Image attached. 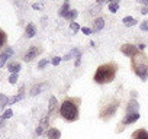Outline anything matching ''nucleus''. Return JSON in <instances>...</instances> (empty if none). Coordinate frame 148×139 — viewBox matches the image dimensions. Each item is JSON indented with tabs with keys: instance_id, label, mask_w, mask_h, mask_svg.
I'll use <instances>...</instances> for the list:
<instances>
[{
	"instance_id": "4",
	"label": "nucleus",
	"mask_w": 148,
	"mask_h": 139,
	"mask_svg": "<svg viewBox=\"0 0 148 139\" xmlns=\"http://www.w3.org/2000/svg\"><path fill=\"white\" fill-rule=\"evenodd\" d=\"M119 107V100L118 99H110L109 103H103L100 106V110H99V114H100V119L102 120H109L110 117H113V114L116 113Z\"/></svg>"
},
{
	"instance_id": "21",
	"label": "nucleus",
	"mask_w": 148,
	"mask_h": 139,
	"mask_svg": "<svg viewBox=\"0 0 148 139\" xmlns=\"http://www.w3.org/2000/svg\"><path fill=\"white\" fill-rule=\"evenodd\" d=\"M42 87H44V86H35V87L31 90V96H36V94L41 91V89H42Z\"/></svg>"
},
{
	"instance_id": "2",
	"label": "nucleus",
	"mask_w": 148,
	"mask_h": 139,
	"mask_svg": "<svg viewBox=\"0 0 148 139\" xmlns=\"http://www.w3.org/2000/svg\"><path fill=\"white\" fill-rule=\"evenodd\" d=\"M79 103L80 99L67 97L60 104V116L65 122H76L79 119Z\"/></svg>"
},
{
	"instance_id": "5",
	"label": "nucleus",
	"mask_w": 148,
	"mask_h": 139,
	"mask_svg": "<svg viewBox=\"0 0 148 139\" xmlns=\"http://www.w3.org/2000/svg\"><path fill=\"white\" fill-rule=\"evenodd\" d=\"M121 52L122 54H125L126 57H129V58H132L134 55H136L138 52H139V49L135 46V45H131V44H125V45H122L121 46Z\"/></svg>"
},
{
	"instance_id": "11",
	"label": "nucleus",
	"mask_w": 148,
	"mask_h": 139,
	"mask_svg": "<svg viewBox=\"0 0 148 139\" xmlns=\"http://www.w3.org/2000/svg\"><path fill=\"white\" fill-rule=\"evenodd\" d=\"M103 26H105V22H103V19H102V18H99V19H96V20H95L92 32H97V31H100Z\"/></svg>"
},
{
	"instance_id": "17",
	"label": "nucleus",
	"mask_w": 148,
	"mask_h": 139,
	"mask_svg": "<svg viewBox=\"0 0 148 139\" xmlns=\"http://www.w3.org/2000/svg\"><path fill=\"white\" fill-rule=\"evenodd\" d=\"M118 9H119V2H112V3H109V12L116 13Z\"/></svg>"
},
{
	"instance_id": "15",
	"label": "nucleus",
	"mask_w": 148,
	"mask_h": 139,
	"mask_svg": "<svg viewBox=\"0 0 148 139\" xmlns=\"http://www.w3.org/2000/svg\"><path fill=\"white\" fill-rule=\"evenodd\" d=\"M123 23H125V26H134L136 23V19L131 18V16H126V18H123Z\"/></svg>"
},
{
	"instance_id": "9",
	"label": "nucleus",
	"mask_w": 148,
	"mask_h": 139,
	"mask_svg": "<svg viewBox=\"0 0 148 139\" xmlns=\"http://www.w3.org/2000/svg\"><path fill=\"white\" fill-rule=\"evenodd\" d=\"M139 119V113H131V114H126L125 119L122 120V125H131V123H135L136 120Z\"/></svg>"
},
{
	"instance_id": "26",
	"label": "nucleus",
	"mask_w": 148,
	"mask_h": 139,
	"mask_svg": "<svg viewBox=\"0 0 148 139\" xmlns=\"http://www.w3.org/2000/svg\"><path fill=\"white\" fill-rule=\"evenodd\" d=\"M60 61H61V58H60V57L52 58V65H58V64H60Z\"/></svg>"
},
{
	"instance_id": "24",
	"label": "nucleus",
	"mask_w": 148,
	"mask_h": 139,
	"mask_svg": "<svg viewBox=\"0 0 148 139\" xmlns=\"http://www.w3.org/2000/svg\"><path fill=\"white\" fill-rule=\"evenodd\" d=\"M141 29H142V31H148V20H144V22L141 23Z\"/></svg>"
},
{
	"instance_id": "12",
	"label": "nucleus",
	"mask_w": 148,
	"mask_h": 139,
	"mask_svg": "<svg viewBox=\"0 0 148 139\" xmlns=\"http://www.w3.org/2000/svg\"><path fill=\"white\" fill-rule=\"evenodd\" d=\"M8 70H9L12 74H18V71L21 70V64H19V62H10V64L8 65Z\"/></svg>"
},
{
	"instance_id": "30",
	"label": "nucleus",
	"mask_w": 148,
	"mask_h": 139,
	"mask_svg": "<svg viewBox=\"0 0 148 139\" xmlns=\"http://www.w3.org/2000/svg\"><path fill=\"white\" fill-rule=\"evenodd\" d=\"M39 7H41V5H38V3L34 5V9H39Z\"/></svg>"
},
{
	"instance_id": "23",
	"label": "nucleus",
	"mask_w": 148,
	"mask_h": 139,
	"mask_svg": "<svg viewBox=\"0 0 148 139\" xmlns=\"http://www.w3.org/2000/svg\"><path fill=\"white\" fill-rule=\"evenodd\" d=\"M9 81H10L12 84H15V83L18 81V74H12V76L9 77Z\"/></svg>"
},
{
	"instance_id": "20",
	"label": "nucleus",
	"mask_w": 148,
	"mask_h": 139,
	"mask_svg": "<svg viewBox=\"0 0 148 139\" xmlns=\"http://www.w3.org/2000/svg\"><path fill=\"white\" fill-rule=\"evenodd\" d=\"M76 16H77V10L74 9V10H70V12L67 13L65 19H70V20H73V19H76Z\"/></svg>"
},
{
	"instance_id": "3",
	"label": "nucleus",
	"mask_w": 148,
	"mask_h": 139,
	"mask_svg": "<svg viewBox=\"0 0 148 139\" xmlns=\"http://www.w3.org/2000/svg\"><path fill=\"white\" fill-rule=\"evenodd\" d=\"M131 67L134 70V73L142 81L148 80V57L142 51H139L136 55H134L131 58Z\"/></svg>"
},
{
	"instance_id": "19",
	"label": "nucleus",
	"mask_w": 148,
	"mask_h": 139,
	"mask_svg": "<svg viewBox=\"0 0 148 139\" xmlns=\"http://www.w3.org/2000/svg\"><path fill=\"white\" fill-rule=\"evenodd\" d=\"M55 106H57V100H55V97H51V99H49V114L54 113Z\"/></svg>"
},
{
	"instance_id": "27",
	"label": "nucleus",
	"mask_w": 148,
	"mask_h": 139,
	"mask_svg": "<svg viewBox=\"0 0 148 139\" xmlns=\"http://www.w3.org/2000/svg\"><path fill=\"white\" fill-rule=\"evenodd\" d=\"M47 64H48V61H47V59H42V61H41V62L38 64V67H39V68H44V67H45Z\"/></svg>"
},
{
	"instance_id": "10",
	"label": "nucleus",
	"mask_w": 148,
	"mask_h": 139,
	"mask_svg": "<svg viewBox=\"0 0 148 139\" xmlns=\"http://www.w3.org/2000/svg\"><path fill=\"white\" fill-rule=\"evenodd\" d=\"M47 138L48 139H60L61 138V132L58 129H55V127H49L47 130Z\"/></svg>"
},
{
	"instance_id": "16",
	"label": "nucleus",
	"mask_w": 148,
	"mask_h": 139,
	"mask_svg": "<svg viewBox=\"0 0 148 139\" xmlns=\"http://www.w3.org/2000/svg\"><path fill=\"white\" fill-rule=\"evenodd\" d=\"M6 41H8V35H6V32H5L3 29H0V48L5 46Z\"/></svg>"
},
{
	"instance_id": "8",
	"label": "nucleus",
	"mask_w": 148,
	"mask_h": 139,
	"mask_svg": "<svg viewBox=\"0 0 148 139\" xmlns=\"http://www.w3.org/2000/svg\"><path fill=\"white\" fill-rule=\"evenodd\" d=\"M131 139H148V130L147 129H136L135 132H132Z\"/></svg>"
},
{
	"instance_id": "29",
	"label": "nucleus",
	"mask_w": 148,
	"mask_h": 139,
	"mask_svg": "<svg viewBox=\"0 0 148 139\" xmlns=\"http://www.w3.org/2000/svg\"><path fill=\"white\" fill-rule=\"evenodd\" d=\"M3 122H5V117H3V116H0V127H2V125H3Z\"/></svg>"
},
{
	"instance_id": "6",
	"label": "nucleus",
	"mask_w": 148,
	"mask_h": 139,
	"mask_svg": "<svg viewBox=\"0 0 148 139\" xmlns=\"http://www.w3.org/2000/svg\"><path fill=\"white\" fill-rule=\"evenodd\" d=\"M39 52H41V48H38L36 45H32V46L29 48V51H28V52L25 54L23 59L29 62V61H32V59H34V58H35V57H36V55H38Z\"/></svg>"
},
{
	"instance_id": "13",
	"label": "nucleus",
	"mask_w": 148,
	"mask_h": 139,
	"mask_svg": "<svg viewBox=\"0 0 148 139\" xmlns=\"http://www.w3.org/2000/svg\"><path fill=\"white\" fill-rule=\"evenodd\" d=\"M35 33H36L35 26H34L32 23H29V25L26 26V36H28V38H32V36H35Z\"/></svg>"
},
{
	"instance_id": "28",
	"label": "nucleus",
	"mask_w": 148,
	"mask_h": 139,
	"mask_svg": "<svg viewBox=\"0 0 148 139\" xmlns=\"http://www.w3.org/2000/svg\"><path fill=\"white\" fill-rule=\"evenodd\" d=\"M82 31H83V33H86V35L92 33V29H89V28H82Z\"/></svg>"
},
{
	"instance_id": "1",
	"label": "nucleus",
	"mask_w": 148,
	"mask_h": 139,
	"mask_svg": "<svg viewBox=\"0 0 148 139\" xmlns=\"http://www.w3.org/2000/svg\"><path fill=\"white\" fill-rule=\"evenodd\" d=\"M116 71H118V64L110 61V62H106V64H102L100 67H97L96 73H95V83L97 84H108V83H112L116 77Z\"/></svg>"
},
{
	"instance_id": "7",
	"label": "nucleus",
	"mask_w": 148,
	"mask_h": 139,
	"mask_svg": "<svg viewBox=\"0 0 148 139\" xmlns=\"http://www.w3.org/2000/svg\"><path fill=\"white\" fill-rule=\"evenodd\" d=\"M13 55V49L10 48V46H8V48H5V51L0 54V68H2L3 65H5V62L10 58Z\"/></svg>"
},
{
	"instance_id": "25",
	"label": "nucleus",
	"mask_w": 148,
	"mask_h": 139,
	"mask_svg": "<svg viewBox=\"0 0 148 139\" xmlns=\"http://www.w3.org/2000/svg\"><path fill=\"white\" fill-rule=\"evenodd\" d=\"M70 28H71V29H73L74 32H77V31L80 29V28H79V25H77V23H74V22H73V23L70 25Z\"/></svg>"
},
{
	"instance_id": "18",
	"label": "nucleus",
	"mask_w": 148,
	"mask_h": 139,
	"mask_svg": "<svg viewBox=\"0 0 148 139\" xmlns=\"http://www.w3.org/2000/svg\"><path fill=\"white\" fill-rule=\"evenodd\" d=\"M68 7H70V5L65 2V3H64V6H62V7H61V10H60V16L65 18V16H67V13L70 12V10H68Z\"/></svg>"
},
{
	"instance_id": "14",
	"label": "nucleus",
	"mask_w": 148,
	"mask_h": 139,
	"mask_svg": "<svg viewBox=\"0 0 148 139\" xmlns=\"http://www.w3.org/2000/svg\"><path fill=\"white\" fill-rule=\"evenodd\" d=\"M6 104H9V99H8L5 94H0V112L5 109Z\"/></svg>"
},
{
	"instance_id": "22",
	"label": "nucleus",
	"mask_w": 148,
	"mask_h": 139,
	"mask_svg": "<svg viewBox=\"0 0 148 139\" xmlns=\"http://www.w3.org/2000/svg\"><path fill=\"white\" fill-rule=\"evenodd\" d=\"M2 116H3L5 119H9V117H12V116H13V112H12V110L9 109V110H6V112H5V113L2 114Z\"/></svg>"
}]
</instances>
